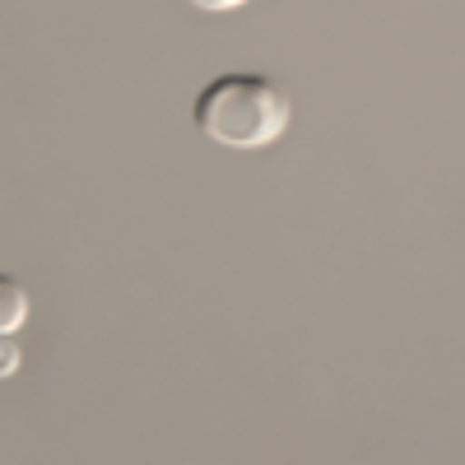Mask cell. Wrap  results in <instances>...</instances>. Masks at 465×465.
<instances>
[{"label":"cell","instance_id":"7a4b0ae2","mask_svg":"<svg viewBox=\"0 0 465 465\" xmlns=\"http://www.w3.org/2000/svg\"><path fill=\"white\" fill-rule=\"evenodd\" d=\"M24 322H28V289L24 280L0 270V335H15Z\"/></svg>","mask_w":465,"mask_h":465},{"label":"cell","instance_id":"277c9868","mask_svg":"<svg viewBox=\"0 0 465 465\" xmlns=\"http://www.w3.org/2000/svg\"><path fill=\"white\" fill-rule=\"evenodd\" d=\"M186 5L210 10V15H223V10H238V5H247V0H186Z\"/></svg>","mask_w":465,"mask_h":465},{"label":"cell","instance_id":"3957f363","mask_svg":"<svg viewBox=\"0 0 465 465\" xmlns=\"http://www.w3.org/2000/svg\"><path fill=\"white\" fill-rule=\"evenodd\" d=\"M19 363H24L19 340H15V335H0V377H15V372H19Z\"/></svg>","mask_w":465,"mask_h":465},{"label":"cell","instance_id":"6da1fadb","mask_svg":"<svg viewBox=\"0 0 465 465\" xmlns=\"http://www.w3.org/2000/svg\"><path fill=\"white\" fill-rule=\"evenodd\" d=\"M191 122L196 131L223 149H270L293 122L289 94L252 70H228L196 94L191 103Z\"/></svg>","mask_w":465,"mask_h":465}]
</instances>
